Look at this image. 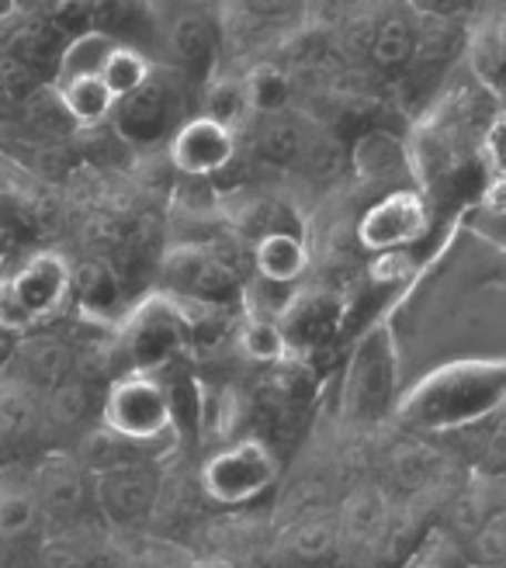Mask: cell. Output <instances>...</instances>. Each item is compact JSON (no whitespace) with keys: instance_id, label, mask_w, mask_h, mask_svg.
<instances>
[{"instance_id":"cell-1","label":"cell","mask_w":506,"mask_h":568,"mask_svg":"<svg viewBox=\"0 0 506 568\" xmlns=\"http://www.w3.org/2000/svg\"><path fill=\"white\" fill-rule=\"evenodd\" d=\"M506 403V357H452L403 388L392 419L419 437H437Z\"/></svg>"},{"instance_id":"cell-2","label":"cell","mask_w":506,"mask_h":568,"mask_svg":"<svg viewBox=\"0 0 506 568\" xmlns=\"http://www.w3.org/2000/svg\"><path fill=\"white\" fill-rule=\"evenodd\" d=\"M403 395V351L392 320L382 316L351 339L341 375V419L375 426L392 416Z\"/></svg>"},{"instance_id":"cell-3","label":"cell","mask_w":506,"mask_h":568,"mask_svg":"<svg viewBox=\"0 0 506 568\" xmlns=\"http://www.w3.org/2000/svg\"><path fill=\"white\" fill-rule=\"evenodd\" d=\"M236 243L240 240L226 233L205 243L166 246V253H160L156 264L160 292L194 305H219V308L243 305V288L250 277L240 271V261L233 257Z\"/></svg>"},{"instance_id":"cell-4","label":"cell","mask_w":506,"mask_h":568,"mask_svg":"<svg viewBox=\"0 0 506 568\" xmlns=\"http://www.w3.org/2000/svg\"><path fill=\"white\" fill-rule=\"evenodd\" d=\"M194 98L199 91L171 70L166 63H153L150 77L111 108L108 125L115 129L132 150H156L166 146V139L178 132V125L194 115Z\"/></svg>"},{"instance_id":"cell-5","label":"cell","mask_w":506,"mask_h":568,"mask_svg":"<svg viewBox=\"0 0 506 568\" xmlns=\"http://www.w3.org/2000/svg\"><path fill=\"white\" fill-rule=\"evenodd\" d=\"M156 4V52L153 60L178 70L194 91L219 73L222 28L202 0H153Z\"/></svg>"},{"instance_id":"cell-6","label":"cell","mask_w":506,"mask_h":568,"mask_svg":"<svg viewBox=\"0 0 506 568\" xmlns=\"http://www.w3.org/2000/svg\"><path fill=\"white\" fill-rule=\"evenodd\" d=\"M188 351V320L174 295L153 292L115 323V357L125 372H160Z\"/></svg>"},{"instance_id":"cell-7","label":"cell","mask_w":506,"mask_h":568,"mask_svg":"<svg viewBox=\"0 0 506 568\" xmlns=\"http://www.w3.org/2000/svg\"><path fill=\"white\" fill-rule=\"evenodd\" d=\"M70 302V261L55 250H39L14 271L0 274V326L28 333L52 320Z\"/></svg>"},{"instance_id":"cell-8","label":"cell","mask_w":506,"mask_h":568,"mask_svg":"<svg viewBox=\"0 0 506 568\" xmlns=\"http://www.w3.org/2000/svg\"><path fill=\"white\" fill-rule=\"evenodd\" d=\"M281 478V462L261 437H243L233 444H219L199 468L202 493L209 506L243 509L274 493Z\"/></svg>"},{"instance_id":"cell-9","label":"cell","mask_w":506,"mask_h":568,"mask_svg":"<svg viewBox=\"0 0 506 568\" xmlns=\"http://www.w3.org/2000/svg\"><path fill=\"white\" fill-rule=\"evenodd\" d=\"M101 419L115 437L129 444H153L174 437L166 388L153 372H125L104 392Z\"/></svg>"},{"instance_id":"cell-10","label":"cell","mask_w":506,"mask_h":568,"mask_svg":"<svg viewBox=\"0 0 506 568\" xmlns=\"http://www.w3.org/2000/svg\"><path fill=\"white\" fill-rule=\"evenodd\" d=\"M434 212L419 187H396L385 191L372 202H364L354 219V236L364 253L385 250H409L419 240H427Z\"/></svg>"},{"instance_id":"cell-11","label":"cell","mask_w":506,"mask_h":568,"mask_svg":"<svg viewBox=\"0 0 506 568\" xmlns=\"http://www.w3.org/2000/svg\"><path fill=\"white\" fill-rule=\"evenodd\" d=\"M316 119L298 108H277V111H253L250 122L240 129V160L250 170H271V174H292L308 132Z\"/></svg>"},{"instance_id":"cell-12","label":"cell","mask_w":506,"mask_h":568,"mask_svg":"<svg viewBox=\"0 0 506 568\" xmlns=\"http://www.w3.org/2000/svg\"><path fill=\"white\" fill-rule=\"evenodd\" d=\"M219 212L226 230L240 243H257L261 236L271 233H302V212L295 209L292 194L277 191L261 181H243L233 184V191H219Z\"/></svg>"},{"instance_id":"cell-13","label":"cell","mask_w":506,"mask_h":568,"mask_svg":"<svg viewBox=\"0 0 506 568\" xmlns=\"http://www.w3.org/2000/svg\"><path fill=\"white\" fill-rule=\"evenodd\" d=\"M163 153L171 160L174 174L219 181L240 156V132L202 115V111H194V115H188L178 125V132L166 139Z\"/></svg>"},{"instance_id":"cell-14","label":"cell","mask_w":506,"mask_h":568,"mask_svg":"<svg viewBox=\"0 0 506 568\" xmlns=\"http://www.w3.org/2000/svg\"><path fill=\"white\" fill-rule=\"evenodd\" d=\"M347 170L354 174V191L364 194V202L396 187H416L409 146L388 129L364 132L347 153Z\"/></svg>"},{"instance_id":"cell-15","label":"cell","mask_w":506,"mask_h":568,"mask_svg":"<svg viewBox=\"0 0 506 568\" xmlns=\"http://www.w3.org/2000/svg\"><path fill=\"white\" fill-rule=\"evenodd\" d=\"M392 503L382 486H357L336 514V534L347 568H375Z\"/></svg>"},{"instance_id":"cell-16","label":"cell","mask_w":506,"mask_h":568,"mask_svg":"<svg viewBox=\"0 0 506 568\" xmlns=\"http://www.w3.org/2000/svg\"><path fill=\"white\" fill-rule=\"evenodd\" d=\"M271 568H347L336 517L308 514L281 530L271 548Z\"/></svg>"},{"instance_id":"cell-17","label":"cell","mask_w":506,"mask_h":568,"mask_svg":"<svg viewBox=\"0 0 506 568\" xmlns=\"http://www.w3.org/2000/svg\"><path fill=\"white\" fill-rule=\"evenodd\" d=\"M70 298L83 320L101 326H115L129 308V288L108 257H83L80 264H70Z\"/></svg>"},{"instance_id":"cell-18","label":"cell","mask_w":506,"mask_h":568,"mask_svg":"<svg viewBox=\"0 0 506 568\" xmlns=\"http://www.w3.org/2000/svg\"><path fill=\"white\" fill-rule=\"evenodd\" d=\"M437 440L452 444L455 458L468 468V475L506 478V403L458 426V430L437 434Z\"/></svg>"},{"instance_id":"cell-19","label":"cell","mask_w":506,"mask_h":568,"mask_svg":"<svg viewBox=\"0 0 506 568\" xmlns=\"http://www.w3.org/2000/svg\"><path fill=\"white\" fill-rule=\"evenodd\" d=\"M416 36H419V11L409 4V0L388 4L375 21L364 63H368V70L382 73L385 80H399V73L406 70L409 55L416 49Z\"/></svg>"},{"instance_id":"cell-20","label":"cell","mask_w":506,"mask_h":568,"mask_svg":"<svg viewBox=\"0 0 506 568\" xmlns=\"http://www.w3.org/2000/svg\"><path fill=\"white\" fill-rule=\"evenodd\" d=\"M253 250V274L281 281V284H302L308 274V243L302 233H271L261 236Z\"/></svg>"},{"instance_id":"cell-21","label":"cell","mask_w":506,"mask_h":568,"mask_svg":"<svg viewBox=\"0 0 506 568\" xmlns=\"http://www.w3.org/2000/svg\"><path fill=\"white\" fill-rule=\"evenodd\" d=\"M55 98H60L63 111L77 129H94L111 119V108H115V94L108 91V83L101 73H83L70 80H55Z\"/></svg>"},{"instance_id":"cell-22","label":"cell","mask_w":506,"mask_h":568,"mask_svg":"<svg viewBox=\"0 0 506 568\" xmlns=\"http://www.w3.org/2000/svg\"><path fill=\"white\" fill-rule=\"evenodd\" d=\"M156 496H160V478H156V471H150L143 465L119 468L104 486V503L115 509V517H122V520L146 517L156 506Z\"/></svg>"},{"instance_id":"cell-23","label":"cell","mask_w":506,"mask_h":568,"mask_svg":"<svg viewBox=\"0 0 506 568\" xmlns=\"http://www.w3.org/2000/svg\"><path fill=\"white\" fill-rule=\"evenodd\" d=\"M313 0H233V14L261 36H292L302 28Z\"/></svg>"},{"instance_id":"cell-24","label":"cell","mask_w":506,"mask_h":568,"mask_svg":"<svg viewBox=\"0 0 506 568\" xmlns=\"http://www.w3.org/2000/svg\"><path fill=\"white\" fill-rule=\"evenodd\" d=\"M199 111L215 122H222V125H230L233 132H240L253 115L250 98H246V80L236 73L219 70L199 94Z\"/></svg>"},{"instance_id":"cell-25","label":"cell","mask_w":506,"mask_h":568,"mask_svg":"<svg viewBox=\"0 0 506 568\" xmlns=\"http://www.w3.org/2000/svg\"><path fill=\"white\" fill-rule=\"evenodd\" d=\"M233 344H236V354L243 361L261 364V367H271V364L289 357V344H285V333H281V326L274 320L253 316V312H243V316L236 320Z\"/></svg>"},{"instance_id":"cell-26","label":"cell","mask_w":506,"mask_h":568,"mask_svg":"<svg viewBox=\"0 0 506 568\" xmlns=\"http://www.w3.org/2000/svg\"><path fill=\"white\" fill-rule=\"evenodd\" d=\"M119 45V39H111L104 32H80L70 36L60 55V67H55V80H70V77H83V73H101L104 60L111 55V49Z\"/></svg>"},{"instance_id":"cell-27","label":"cell","mask_w":506,"mask_h":568,"mask_svg":"<svg viewBox=\"0 0 506 568\" xmlns=\"http://www.w3.org/2000/svg\"><path fill=\"white\" fill-rule=\"evenodd\" d=\"M246 98H250V108L253 111H277V108H289L292 104V77L289 70L274 63V60H264V63H253L246 73Z\"/></svg>"},{"instance_id":"cell-28","label":"cell","mask_w":506,"mask_h":568,"mask_svg":"<svg viewBox=\"0 0 506 568\" xmlns=\"http://www.w3.org/2000/svg\"><path fill=\"white\" fill-rule=\"evenodd\" d=\"M153 55L150 52H143L139 45H125V42H119L115 49H111V55L104 60V67H101V80L108 83V91L115 94V101L119 98H125V94H132L139 83H143L146 77H150V70H153Z\"/></svg>"},{"instance_id":"cell-29","label":"cell","mask_w":506,"mask_h":568,"mask_svg":"<svg viewBox=\"0 0 506 568\" xmlns=\"http://www.w3.org/2000/svg\"><path fill=\"white\" fill-rule=\"evenodd\" d=\"M399 568H472V561L458 537L444 524H434Z\"/></svg>"},{"instance_id":"cell-30","label":"cell","mask_w":506,"mask_h":568,"mask_svg":"<svg viewBox=\"0 0 506 568\" xmlns=\"http://www.w3.org/2000/svg\"><path fill=\"white\" fill-rule=\"evenodd\" d=\"M465 555L472 565H493V568H506V506L496 509L493 517H486L479 527H475L465 537Z\"/></svg>"},{"instance_id":"cell-31","label":"cell","mask_w":506,"mask_h":568,"mask_svg":"<svg viewBox=\"0 0 506 568\" xmlns=\"http://www.w3.org/2000/svg\"><path fill=\"white\" fill-rule=\"evenodd\" d=\"M479 212L493 219H506V174H486L479 187Z\"/></svg>"},{"instance_id":"cell-32","label":"cell","mask_w":506,"mask_h":568,"mask_svg":"<svg viewBox=\"0 0 506 568\" xmlns=\"http://www.w3.org/2000/svg\"><path fill=\"white\" fill-rule=\"evenodd\" d=\"M419 14H465L472 11V0H409Z\"/></svg>"},{"instance_id":"cell-33","label":"cell","mask_w":506,"mask_h":568,"mask_svg":"<svg viewBox=\"0 0 506 568\" xmlns=\"http://www.w3.org/2000/svg\"><path fill=\"white\" fill-rule=\"evenodd\" d=\"M191 568H240L233 558H222V555H205V558H194Z\"/></svg>"},{"instance_id":"cell-34","label":"cell","mask_w":506,"mask_h":568,"mask_svg":"<svg viewBox=\"0 0 506 568\" xmlns=\"http://www.w3.org/2000/svg\"><path fill=\"white\" fill-rule=\"evenodd\" d=\"M14 336H18V333H11V329L0 326V361H4V357L11 354V347H14Z\"/></svg>"},{"instance_id":"cell-35","label":"cell","mask_w":506,"mask_h":568,"mask_svg":"<svg viewBox=\"0 0 506 568\" xmlns=\"http://www.w3.org/2000/svg\"><path fill=\"white\" fill-rule=\"evenodd\" d=\"M36 4L45 11V14H52V11H60V8H67L70 4V0H36Z\"/></svg>"},{"instance_id":"cell-36","label":"cell","mask_w":506,"mask_h":568,"mask_svg":"<svg viewBox=\"0 0 506 568\" xmlns=\"http://www.w3.org/2000/svg\"><path fill=\"white\" fill-rule=\"evenodd\" d=\"M18 11V0H0V21H8Z\"/></svg>"},{"instance_id":"cell-37","label":"cell","mask_w":506,"mask_h":568,"mask_svg":"<svg viewBox=\"0 0 506 568\" xmlns=\"http://www.w3.org/2000/svg\"><path fill=\"white\" fill-rule=\"evenodd\" d=\"M472 568H493V565H472Z\"/></svg>"},{"instance_id":"cell-38","label":"cell","mask_w":506,"mask_h":568,"mask_svg":"<svg viewBox=\"0 0 506 568\" xmlns=\"http://www.w3.org/2000/svg\"><path fill=\"white\" fill-rule=\"evenodd\" d=\"M202 4H212V0H202Z\"/></svg>"},{"instance_id":"cell-39","label":"cell","mask_w":506,"mask_h":568,"mask_svg":"<svg viewBox=\"0 0 506 568\" xmlns=\"http://www.w3.org/2000/svg\"><path fill=\"white\" fill-rule=\"evenodd\" d=\"M472 8H475V0H472Z\"/></svg>"}]
</instances>
